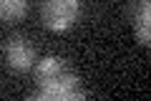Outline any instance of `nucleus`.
<instances>
[{"label": "nucleus", "mask_w": 151, "mask_h": 101, "mask_svg": "<svg viewBox=\"0 0 151 101\" xmlns=\"http://www.w3.org/2000/svg\"><path fill=\"white\" fill-rule=\"evenodd\" d=\"M40 101H78L86 96L81 81L58 56H45L35 66V91Z\"/></svg>", "instance_id": "1"}, {"label": "nucleus", "mask_w": 151, "mask_h": 101, "mask_svg": "<svg viewBox=\"0 0 151 101\" xmlns=\"http://www.w3.org/2000/svg\"><path fill=\"white\" fill-rule=\"evenodd\" d=\"M81 0H45L43 3V25L48 31L63 33L78 18Z\"/></svg>", "instance_id": "2"}, {"label": "nucleus", "mask_w": 151, "mask_h": 101, "mask_svg": "<svg viewBox=\"0 0 151 101\" xmlns=\"http://www.w3.org/2000/svg\"><path fill=\"white\" fill-rule=\"evenodd\" d=\"M5 58H8V66L13 71H28L33 66V61H35V51L28 43V38L13 36L8 48H5Z\"/></svg>", "instance_id": "3"}, {"label": "nucleus", "mask_w": 151, "mask_h": 101, "mask_svg": "<svg viewBox=\"0 0 151 101\" xmlns=\"http://www.w3.org/2000/svg\"><path fill=\"white\" fill-rule=\"evenodd\" d=\"M134 31H136V41H139L141 46H149L151 43V3L149 0H136Z\"/></svg>", "instance_id": "4"}, {"label": "nucleus", "mask_w": 151, "mask_h": 101, "mask_svg": "<svg viewBox=\"0 0 151 101\" xmlns=\"http://www.w3.org/2000/svg\"><path fill=\"white\" fill-rule=\"evenodd\" d=\"M28 10V0H0V20H20Z\"/></svg>", "instance_id": "5"}]
</instances>
